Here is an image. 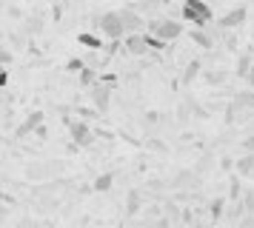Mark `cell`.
Listing matches in <instances>:
<instances>
[{
  "label": "cell",
  "mask_w": 254,
  "mask_h": 228,
  "mask_svg": "<svg viewBox=\"0 0 254 228\" xmlns=\"http://www.w3.org/2000/svg\"><path fill=\"white\" fill-rule=\"evenodd\" d=\"M183 20L194 23L197 29H206L211 23V6L206 0H186L183 3Z\"/></svg>",
  "instance_id": "obj_1"
},
{
  "label": "cell",
  "mask_w": 254,
  "mask_h": 228,
  "mask_svg": "<svg viewBox=\"0 0 254 228\" xmlns=\"http://www.w3.org/2000/svg\"><path fill=\"white\" fill-rule=\"evenodd\" d=\"M149 34L160 37L163 43H172L183 34V23L169 20V17H157V20H149Z\"/></svg>",
  "instance_id": "obj_2"
},
{
  "label": "cell",
  "mask_w": 254,
  "mask_h": 228,
  "mask_svg": "<svg viewBox=\"0 0 254 228\" xmlns=\"http://www.w3.org/2000/svg\"><path fill=\"white\" fill-rule=\"evenodd\" d=\"M97 29H100V34H106L109 40L126 37V29H123V20H120V11H103V14L97 17Z\"/></svg>",
  "instance_id": "obj_3"
},
{
  "label": "cell",
  "mask_w": 254,
  "mask_h": 228,
  "mask_svg": "<svg viewBox=\"0 0 254 228\" xmlns=\"http://www.w3.org/2000/svg\"><path fill=\"white\" fill-rule=\"evenodd\" d=\"M66 125H69V137H71V143H74L77 148L92 146L94 131H92V125L86 123V120H66Z\"/></svg>",
  "instance_id": "obj_4"
},
{
  "label": "cell",
  "mask_w": 254,
  "mask_h": 228,
  "mask_svg": "<svg viewBox=\"0 0 254 228\" xmlns=\"http://www.w3.org/2000/svg\"><path fill=\"white\" fill-rule=\"evenodd\" d=\"M89 97H92V103H94L97 112H109V103H112V86H106V83H94L92 89H89Z\"/></svg>",
  "instance_id": "obj_5"
},
{
  "label": "cell",
  "mask_w": 254,
  "mask_h": 228,
  "mask_svg": "<svg viewBox=\"0 0 254 228\" xmlns=\"http://www.w3.org/2000/svg\"><path fill=\"white\" fill-rule=\"evenodd\" d=\"M58 171H60V163H32V166H26V177L29 180H46Z\"/></svg>",
  "instance_id": "obj_6"
},
{
  "label": "cell",
  "mask_w": 254,
  "mask_h": 228,
  "mask_svg": "<svg viewBox=\"0 0 254 228\" xmlns=\"http://www.w3.org/2000/svg\"><path fill=\"white\" fill-rule=\"evenodd\" d=\"M120 20H123V29H126V34H140V29H143V17H140L137 9H120Z\"/></svg>",
  "instance_id": "obj_7"
},
{
  "label": "cell",
  "mask_w": 254,
  "mask_h": 228,
  "mask_svg": "<svg viewBox=\"0 0 254 228\" xmlns=\"http://www.w3.org/2000/svg\"><path fill=\"white\" fill-rule=\"evenodd\" d=\"M43 125V112H29L26 114V120L20 125H17V131H14V137H26V134H35L37 128Z\"/></svg>",
  "instance_id": "obj_8"
},
{
  "label": "cell",
  "mask_w": 254,
  "mask_h": 228,
  "mask_svg": "<svg viewBox=\"0 0 254 228\" xmlns=\"http://www.w3.org/2000/svg\"><path fill=\"white\" fill-rule=\"evenodd\" d=\"M246 17H249L246 6H237V9L226 11V14L220 17V26H223V29H237V26H243V23H246Z\"/></svg>",
  "instance_id": "obj_9"
},
{
  "label": "cell",
  "mask_w": 254,
  "mask_h": 228,
  "mask_svg": "<svg viewBox=\"0 0 254 228\" xmlns=\"http://www.w3.org/2000/svg\"><path fill=\"white\" fill-rule=\"evenodd\" d=\"M126 52L131 57H143L146 52H149V46H146V40H143V34H126Z\"/></svg>",
  "instance_id": "obj_10"
},
{
  "label": "cell",
  "mask_w": 254,
  "mask_h": 228,
  "mask_svg": "<svg viewBox=\"0 0 254 228\" xmlns=\"http://www.w3.org/2000/svg\"><path fill=\"white\" fill-rule=\"evenodd\" d=\"M234 106H237V109H246L249 114H254V89L237 91V94H234Z\"/></svg>",
  "instance_id": "obj_11"
},
{
  "label": "cell",
  "mask_w": 254,
  "mask_h": 228,
  "mask_svg": "<svg viewBox=\"0 0 254 228\" xmlns=\"http://www.w3.org/2000/svg\"><path fill=\"white\" fill-rule=\"evenodd\" d=\"M77 43L86 46V49H92V52H100V49H106L103 40H100L97 34H92V32H80V34H77Z\"/></svg>",
  "instance_id": "obj_12"
},
{
  "label": "cell",
  "mask_w": 254,
  "mask_h": 228,
  "mask_svg": "<svg viewBox=\"0 0 254 228\" xmlns=\"http://www.w3.org/2000/svg\"><path fill=\"white\" fill-rule=\"evenodd\" d=\"M112 185H115V174H112V171H103V174H100V177L92 182V188H94V191H100V194L109 191Z\"/></svg>",
  "instance_id": "obj_13"
},
{
  "label": "cell",
  "mask_w": 254,
  "mask_h": 228,
  "mask_svg": "<svg viewBox=\"0 0 254 228\" xmlns=\"http://www.w3.org/2000/svg\"><path fill=\"white\" fill-rule=\"evenodd\" d=\"M234 169H237V174H243V177H249L254 171V154H243L237 163H234Z\"/></svg>",
  "instance_id": "obj_14"
},
{
  "label": "cell",
  "mask_w": 254,
  "mask_h": 228,
  "mask_svg": "<svg viewBox=\"0 0 254 228\" xmlns=\"http://www.w3.org/2000/svg\"><path fill=\"white\" fill-rule=\"evenodd\" d=\"M140 203H143L140 191H128V197H126V214H137V211H140Z\"/></svg>",
  "instance_id": "obj_15"
},
{
  "label": "cell",
  "mask_w": 254,
  "mask_h": 228,
  "mask_svg": "<svg viewBox=\"0 0 254 228\" xmlns=\"http://www.w3.org/2000/svg\"><path fill=\"white\" fill-rule=\"evenodd\" d=\"M197 74H200V60H191V63H189V68L183 71V86H191Z\"/></svg>",
  "instance_id": "obj_16"
},
{
  "label": "cell",
  "mask_w": 254,
  "mask_h": 228,
  "mask_svg": "<svg viewBox=\"0 0 254 228\" xmlns=\"http://www.w3.org/2000/svg\"><path fill=\"white\" fill-rule=\"evenodd\" d=\"M77 77H80V86H89V89H92L94 83H97V71H94V68L89 66V63H86V68H83Z\"/></svg>",
  "instance_id": "obj_17"
},
{
  "label": "cell",
  "mask_w": 254,
  "mask_h": 228,
  "mask_svg": "<svg viewBox=\"0 0 254 228\" xmlns=\"http://www.w3.org/2000/svg\"><path fill=\"white\" fill-rule=\"evenodd\" d=\"M252 66H254L252 55H240V60H237V77H243V80H246V74L252 71Z\"/></svg>",
  "instance_id": "obj_18"
},
{
  "label": "cell",
  "mask_w": 254,
  "mask_h": 228,
  "mask_svg": "<svg viewBox=\"0 0 254 228\" xmlns=\"http://www.w3.org/2000/svg\"><path fill=\"white\" fill-rule=\"evenodd\" d=\"M191 40H194L197 46H203V49H211V43H214V40H211V34L203 32V29H194V32H191Z\"/></svg>",
  "instance_id": "obj_19"
},
{
  "label": "cell",
  "mask_w": 254,
  "mask_h": 228,
  "mask_svg": "<svg viewBox=\"0 0 254 228\" xmlns=\"http://www.w3.org/2000/svg\"><path fill=\"white\" fill-rule=\"evenodd\" d=\"M83 68H86V60H80V57H71L69 63H66V71L69 74H80Z\"/></svg>",
  "instance_id": "obj_20"
},
{
  "label": "cell",
  "mask_w": 254,
  "mask_h": 228,
  "mask_svg": "<svg viewBox=\"0 0 254 228\" xmlns=\"http://www.w3.org/2000/svg\"><path fill=\"white\" fill-rule=\"evenodd\" d=\"M143 40H146V46H149V49H154V52H160L163 46H166L160 37H154V34H143Z\"/></svg>",
  "instance_id": "obj_21"
},
{
  "label": "cell",
  "mask_w": 254,
  "mask_h": 228,
  "mask_svg": "<svg viewBox=\"0 0 254 228\" xmlns=\"http://www.w3.org/2000/svg\"><path fill=\"white\" fill-rule=\"evenodd\" d=\"M226 80V71H206V83H211V86H220Z\"/></svg>",
  "instance_id": "obj_22"
},
{
  "label": "cell",
  "mask_w": 254,
  "mask_h": 228,
  "mask_svg": "<svg viewBox=\"0 0 254 228\" xmlns=\"http://www.w3.org/2000/svg\"><path fill=\"white\" fill-rule=\"evenodd\" d=\"M223 205H226V200H223V197H217V200L211 203V217H214V220H220V214H223Z\"/></svg>",
  "instance_id": "obj_23"
},
{
  "label": "cell",
  "mask_w": 254,
  "mask_h": 228,
  "mask_svg": "<svg viewBox=\"0 0 254 228\" xmlns=\"http://www.w3.org/2000/svg\"><path fill=\"white\" fill-rule=\"evenodd\" d=\"M229 197H231V200H237V197H240V182H237V180H231V191H229Z\"/></svg>",
  "instance_id": "obj_24"
},
{
  "label": "cell",
  "mask_w": 254,
  "mask_h": 228,
  "mask_svg": "<svg viewBox=\"0 0 254 228\" xmlns=\"http://www.w3.org/2000/svg\"><path fill=\"white\" fill-rule=\"evenodd\" d=\"M6 63H12V52H6V49H0V66H6Z\"/></svg>",
  "instance_id": "obj_25"
},
{
  "label": "cell",
  "mask_w": 254,
  "mask_h": 228,
  "mask_svg": "<svg viewBox=\"0 0 254 228\" xmlns=\"http://www.w3.org/2000/svg\"><path fill=\"white\" fill-rule=\"evenodd\" d=\"M243 148H246L249 154H254V137H246V140H243Z\"/></svg>",
  "instance_id": "obj_26"
},
{
  "label": "cell",
  "mask_w": 254,
  "mask_h": 228,
  "mask_svg": "<svg viewBox=\"0 0 254 228\" xmlns=\"http://www.w3.org/2000/svg\"><path fill=\"white\" fill-rule=\"evenodd\" d=\"M151 228H172V223H169L166 217H160V220H154V226Z\"/></svg>",
  "instance_id": "obj_27"
},
{
  "label": "cell",
  "mask_w": 254,
  "mask_h": 228,
  "mask_svg": "<svg viewBox=\"0 0 254 228\" xmlns=\"http://www.w3.org/2000/svg\"><path fill=\"white\" fill-rule=\"evenodd\" d=\"M6 217H9V208H6V205H0V226L6 223Z\"/></svg>",
  "instance_id": "obj_28"
},
{
  "label": "cell",
  "mask_w": 254,
  "mask_h": 228,
  "mask_svg": "<svg viewBox=\"0 0 254 228\" xmlns=\"http://www.w3.org/2000/svg\"><path fill=\"white\" fill-rule=\"evenodd\" d=\"M6 80H9V71H6V68H3V71H0V89H3V86H6Z\"/></svg>",
  "instance_id": "obj_29"
},
{
  "label": "cell",
  "mask_w": 254,
  "mask_h": 228,
  "mask_svg": "<svg viewBox=\"0 0 254 228\" xmlns=\"http://www.w3.org/2000/svg\"><path fill=\"white\" fill-rule=\"evenodd\" d=\"M246 83H249V86H252V89H254V66H252V71L246 74Z\"/></svg>",
  "instance_id": "obj_30"
},
{
  "label": "cell",
  "mask_w": 254,
  "mask_h": 228,
  "mask_svg": "<svg viewBox=\"0 0 254 228\" xmlns=\"http://www.w3.org/2000/svg\"><path fill=\"white\" fill-rule=\"evenodd\" d=\"M49 134V131H46V125H40V128H37V131H35V137H40V140H43V137H46Z\"/></svg>",
  "instance_id": "obj_31"
},
{
  "label": "cell",
  "mask_w": 254,
  "mask_h": 228,
  "mask_svg": "<svg viewBox=\"0 0 254 228\" xmlns=\"http://www.w3.org/2000/svg\"><path fill=\"white\" fill-rule=\"evenodd\" d=\"M246 203H249V211L254 214V194H249V197H246Z\"/></svg>",
  "instance_id": "obj_32"
},
{
  "label": "cell",
  "mask_w": 254,
  "mask_h": 228,
  "mask_svg": "<svg viewBox=\"0 0 254 228\" xmlns=\"http://www.w3.org/2000/svg\"><path fill=\"white\" fill-rule=\"evenodd\" d=\"M243 226H246V228H254V220H246V223H243Z\"/></svg>",
  "instance_id": "obj_33"
},
{
  "label": "cell",
  "mask_w": 254,
  "mask_h": 228,
  "mask_svg": "<svg viewBox=\"0 0 254 228\" xmlns=\"http://www.w3.org/2000/svg\"><path fill=\"white\" fill-rule=\"evenodd\" d=\"M160 3H163V6H166V3H172V0H160Z\"/></svg>",
  "instance_id": "obj_34"
},
{
  "label": "cell",
  "mask_w": 254,
  "mask_h": 228,
  "mask_svg": "<svg viewBox=\"0 0 254 228\" xmlns=\"http://www.w3.org/2000/svg\"><path fill=\"white\" fill-rule=\"evenodd\" d=\"M0 9H3V0H0Z\"/></svg>",
  "instance_id": "obj_35"
},
{
  "label": "cell",
  "mask_w": 254,
  "mask_h": 228,
  "mask_svg": "<svg viewBox=\"0 0 254 228\" xmlns=\"http://www.w3.org/2000/svg\"><path fill=\"white\" fill-rule=\"evenodd\" d=\"M0 71H3V66H0Z\"/></svg>",
  "instance_id": "obj_36"
}]
</instances>
